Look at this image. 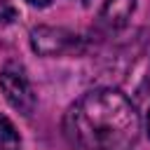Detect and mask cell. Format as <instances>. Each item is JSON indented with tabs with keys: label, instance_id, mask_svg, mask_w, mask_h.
I'll use <instances>...</instances> for the list:
<instances>
[{
	"label": "cell",
	"instance_id": "obj_1",
	"mask_svg": "<svg viewBox=\"0 0 150 150\" xmlns=\"http://www.w3.org/2000/svg\"><path fill=\"white\" fill-rule=\"evenodd\" d=\"M63 131L73 150H134L141 120L117 89H94L68 108Z\"/></svg>",
	"mask_w": 150,
	"mask_h": 150
},
{
	"label": "cell",
	"instance_id": "obj_2",
	"mask_svg": "<svg viewBox=\"0 0 150 150\" xmlns=\"http://www.w3.org/2000/svg\"><path fill=\"white\" fill-rule=\"evenodd\" d=\"M0 89L5 94V98L9 101V105L14 110H19L21 115H30L35 108V91L33 84L26 75V68L16 61H9L2 70H0Z\"/></svg>",
	"mask_w": 150,
	"mask_h": 150
},
{
	"label": "cell",
	"instance_id": "obj_3",
	"mask_svg": "<svg viewBox=\"0 0 150 150\" xmlns=\"http://www.w3.org/2000/svg\"><path fill=\"white\" fill-rule=\"evenodd\" d=\"M30 42L33 49L42 56H56V54H66L73 52L77 47V35L63 30V28H49V26H40L30 33Z\"/></svg>",
	"mask_w": 150,
	"mask_h": 150
},
{
	"label": "cell",
	"instance_id": "obj_4",
	"mask_svg": "<svg viewBox=\"0 0 150 150\" xmlns=\"http://www.w3.org/2000/svg\"><path fill=\"white\" fill-rule=\"evenodd\" d=\"M136 7V0H105L98 14V21L108 30H120L131 19V12Z\"/></svg>",
	"mask_w": 150,
	"mask_h": 150
},
{
	"label": "cell",
	"instance_id": "obj_5",
	"mask_svg": "<svg viewBox=\"0 0 150 150\" xmlns=\"http://www.w3.org/2000/svg\"><path fill=\"white\" fill-rule=\"evenodd\" d=\"M0 150H21L19 134L5 115H0Z\"/></svg>",
	"mask_w": 150,
	"mask_h": 150
},
{
	"label": "cell",
	"instance_id": "obj_6",
	"mask_svg": "<svg viewBox=\"0 0 150 150\" xmlns=\"http://www.w3.org/2000/svg\"><path fill=\"white\" fill-rule=\"evenodd\" d=\"M16 16V7L9 0H0V23H12Z\"/></svg>",
	"mask_w": 150,
	"mask_h": 150
},
{
	"label": "cell",
	"instance_id": "obj_7",
	"mask_svg": "<svg viewBox=\"0 0 150 150\" xmlns=\"http://www.w3.org/2000/svg\"><path fill=\"white\" fill-rule=\"evenodd\" d=\"M30 5H35V7H47V5H52V0H28Z\"/></svg>",
	"mask_w": 150,
	"mask_h": 150
},
{
	"label": "cell",
	"instance_id": "obj_8",
	"mask_svg": "<svg viewBox=\"0 0 150 150\" xmlns=\"http://www.w3.org/2000/svg\"><path fill=\"white\" fill-rule=\"evenodd\" d=\"M145 124H148V136H150V108H148V117H145Z\"/></svg>",
	"mask_w": 150,
	"mask_h": 150
},
{
	"label": "cell",
	"instance_id": "obj_9",
	"mask_svg": "<svg viewBox=\"0 0 150 150\" xmlns=\"http://www.w3.org/2000/svg\"><path fill=\"white\" fill-rule=\"evenodd\" d=\"M148 84H150V73H148Z\"/></svg>",
	"mask_w": 150,
	"mask_h": 150
},
{
	"label": "cell",
	"instance_id": "obj_10",
	"mask_svg": "<svg viewBox=\"0 0 150 150\" xmlns=\"http://www.w3.org/2000/svg\"><path fill=\"white\" fill-rule=\"evenodd\" d=\"M82 2H87V0H82Z\"/></svg>",
	"mask_w": 150,
	"mask_h": 150
}]
</instances>
